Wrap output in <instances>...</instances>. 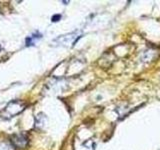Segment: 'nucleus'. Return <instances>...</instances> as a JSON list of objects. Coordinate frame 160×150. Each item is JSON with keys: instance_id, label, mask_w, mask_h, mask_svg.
<instances>
[{"instance_id": "nucleus-5", "label": "nucleus", "mask_w": 160, "mask_h": 150, "mask_svg": "<svg viewBox=\"0 0 160 150\" xmlns=\"http://www.w3.org/2000/svg\"><path fill=\"white\" fill-rule=\"evenodd\" d=\"M45 121H46V116L43 113H39L36 116V126L42 128L45 125Z\"/></svg>"}, {"instance_id": "nucleus-2", "label": "nucleus", "mask_w": 160, "mask_h": 150, "mask_svg": "<svg viewBox=\"0 0 160 150\" xmlns=\"http://www.w3.org/2000/svg\"><path fill=\"white\" fill-rule=\"evenodd\" d=\"M78 31H74V32H70L64 35H60V36L56 37L53 41L52 44L55 46H63V47H68L70 45H73L78 41V39L81 37L80 35H78Z\"/></svg>"}, {"instance_id": "nucleus-3", "label": "nucleus", "mask_w": 160, "mask_h": 150, "mask_svg": "<svg viewBox=\"0 0 160 150\" xmlns=\"http://www.w3.org/2000/svg\"><path fill=\"white\" fill-rule=\"evenodd\" d=\"M10 142H11L13 147L23 149L26 147L28 144V137L23 133L15 134L11 137V139H10Z\"/></svg>"}, {"instance_id": "nucleus-1", "label": "nucleus", "mask_w": 160, "mask_h": 150, "mask_svg": "<svg viewBox=\"0 0 160 150\" xmlns=\"http://www.w3.org/2000/svg\"><path fill=\"white\" fill-rule=\"evenodd\" d=\"M26 108V103L22 100H12L10 101L3 110L0 112V118L3 120H9L24 111Z\"/></svg>"}, {"instance_id": "nucleus-6", "label": "nucleus", "mask_w": 160, "mask_h": 150, "mask_svg": "<svg viewBox=\"0 0 160 150\" xmlns=\"http://www.w3.org/2000/svg\"><path fill=\"white\" fill-rule=\"evenodd\" d=\"M60 19H61V15H60V14H54L53 16L51 17V21L52 22H57V21H59Z\"/></svg>"}, {"instance_id": "nucleus-4", "label": "nucleus", "mask_w": 160, "mask_h": 150, "mask_svg": "<svg viewBox=\"0 0 160 150\" xmlns=\"http://www.w3.org/2000/svg\"><path fill=\"white\" fill-rule=\"evenodd\" d=\"M40 38H42V35L36 32L34 33L32 35H30V36H28L26 39H25V45L26 46H32V45H34L35 43H36V41H38V40Z\"/></svg>"}, {"instance_id": "nucleus-7", "label": "nucleus", "mask_w": 160, "mask_h": 150, "mask_svg": "<svg viewBox=\"0 0 160 150\" xmlns=\"http://www.w3.org/2000/svg\"><path fill=\"white\" fill-rule=\"evenodd\" d=\"M1 49H2V47H1V45H0V51H1Z\"/></svg>"}]
</instances>
